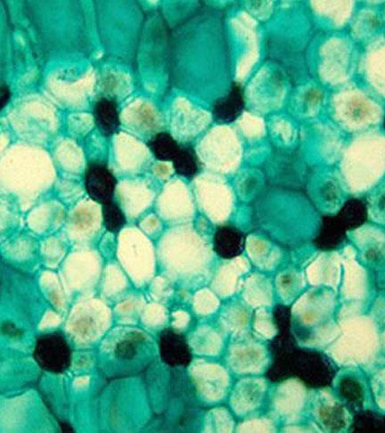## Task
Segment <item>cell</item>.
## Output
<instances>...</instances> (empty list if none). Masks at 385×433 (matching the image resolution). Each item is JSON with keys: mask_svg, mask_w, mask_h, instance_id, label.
<instances>
[{"mask_svg": "<svg viewBox=\"0 0 385 433\" xmlns=\"http://www.w3.org/2000/svg\"><path fill=\"white\" fill-rule=\"evenodd\" d=\"M144 337L139 333H128L125 338L117 343L115 347V356L122 360H132L136 356L137 347L143 342Z\"/></svg>", "mask_w": 385, "mask_h": 433, "instance_id": "8fae6325", "label": "cell"}, {"mask_svg": "<svg viewBox=\"0 0 385 433\" xmlns=\"http://www.w3.org/2000/svg\"><path fill=\"white\" fill-rule=\"evenodd\" d=\"M384 128H385V118H384Z\"/></svg>", "mask_w": 385, "mask_h": 433, "instance_id": "e0dca14e", "label": "cell"}, {"mask_svg": "<svg viewBox=\"0 0 385 433\" xmlns=\"http://www.w3.org/2000/svg\"><path fill=\"white\" fill-rule=\"evenodd\" d=\"M172 162L176 172L183 177H193L198 172V162L192 148H180Z\"/></svg>", "mask_w": 385, "mask_h": 433, "instance_id": "ba28073f", "label": "cell"}, {"mask_svg": "<svg viewBox=\"0 0 385 433\" xmlns=\"http://www.w3.org/2000/svg\"><path fill=\"white\" fill-rule=\"evenodd\" d=\"M95 124L104 137H111L120 127V116L115 101L101 98L95 103L93 109Z\"/></svg>", "mask_w": 385, "mask_h": 433, "instance_id": "3957f363", "label": "cell"}, {"mask_svg": "<svg viewBox=\"0 0 385 433\" xmlns=\"http://www.w3.org/2000/svg\"><path fill=\"white\" fill-rule=\"evenodd\" d=\"M1 330L5 336L11 337V338H21L23 336V331L19 329L16 325L9 323V322L2 325Z\"/></svg>", "mask_w": 385, "mask_h": 433, "instance_id": "7c38bea8", "label": "cell"}, {"mask_svg": "<svg viewBox=\"0 0 385 433\" xmlns=\"http://www.w3.org/2000/svg\"><path fill=\"white\" fill-rule=\"evenodd\" d=\"M161 351L163 360L170 365H186L190 360L189 352L184 339L172 331L163 334Z\"/></svg>", "mask_w": 385, "mask_h": 433, "instance_id": "277c9868", "label": "cell"}, {"mask_svg": "<svg viewBox=\"0 0 385 433\" xmlns=\"http://www.w3.org/2000/svg\"><path fill=\"white\" fill-rule=\"evenodd\" d=\"M76 218V224L78 225H86V224H89L91 222L92 217L86 216V214L82 215L80 216V214L78 215Z\"/></svg>", "mask_w": 385, "mask_h": 433, "instance_id": "5bb4252c", "label": "cell"}, {"mask_svg": "<svg viewBox=\"0 0 385 433\" xmlns=\"http://www.w3.org/2000/svg\"><path fill=\"white\" fill-rule=\"evenodd\" d=\"M345 233L346 229L337 216L325 217L323 225H322L319 240L323 246H336L343 240Z\"/></svg>", "mask_w": 385, "mask_h": 433, "instance_id": "52a82bcc", "label": "cell"}, {"mask_svg": "<svg viewBox=\"0 0 385 433\" xmlns=\"http://www.w3.org/2000/svg\"><path fill=\"white\" fill-rule=\"evenodd\" d=\"M242 107H243V97H242L241 89L240 86H235L229 97H226L223 102L217 103L215 106V113L218 117L231 121L235 118Z\"/></svg>", "mask_w": 385, "mask_h": 433, "instance_id": "9c48e42d", "label": "cell"}, {"mask_svg": "<svg viewBox=\"0 0 385 433\" xmlns=\"http://www.w3.org/2000/svg\"><path fill=\"white\" fill-rule=\"evenodd\" d=\"M61 427H62V431L64 432H73V428H71L70 425H68L67 423H62Z\"/></svg>", "mask_w": 385, "mask_h": 433, "instance_id": "9a60e30c", "label": "cell"}, {"mask_svg": "<svg viewBox=\"0 0 385 433\" xmlns=\"http://www.w3.org/2000/svg\"><path fill=\"white\" fill-rule=\"evenodd\" d=\"M102 207L104 226L110 232H120L127 222L126 216L120 206L112 201L102 205Z\"/></svg>", "mask_w": 385, "mask_h": 433, "instance_id": "30bf717a", "label": "cell"}, {"mask_svg": "<svg viewBox=\"0 0 385 433\" xmlns=\"http://www.w3.org/2000/svg\"><path fill=\"white\" fill-rule=\"evenodd\" d=\"M152 153L160 161H173L180 146L168 133H159L148 143Z\"/></svg>", "mask_w": 385, "mask_h": 433, "instance_id": "8992f818", "label": "cell"}, {"mask_svg": "<svg viewBox=\"0 0 385 433\" xmlns=\"http://www.w3.org/2000/svg\"><path fill=\"white\" fill-rule=\"evenodd\" d=\"M380 208L382 210L385 211V196L381 199Z\"/></svg>", "mask_w": 385, "mask_h": 433, "instance_id": "2e32d148", "label": "cell"}, {"mask_svg": "<svg viewBox=\"0 0 385 433\" xmlns=\"http://www.w3.org/2000/svg\"><path fill=\"white\" fill-rule=\"evenodd\" d=\"M368 208L360 199L349 200L337 215L346 230L360 228L368 220Z\"/></svg>", "mask_w": 385, "mask_h": 433, "instance_id": "5b68a950", "label": "cell"}, {"mask_svg": "<svg viewBox=\"0 0 385 433\" xmlns=\"http://www.w3.org/2000/svg\"><path fill=\"white\" fill-rule=\"evenodd\" d=\"M117 179L106 163L94 162L88 164L84 174L86 193L93 201L101 205L113 201Z\"/></svg>", "mask_w": 385, "mask_h": 433, "instance_id": "7a4b0ae2", "label": "cell"}, {"mask_svg": "<svg viewBox=\"0 0 385 433\" xmlns=\"http://www.w3.org/2000/svg\"><path fill=\"white\" fill-rule=\"evenodd\" d=\"M10 97V89H9L8 86L3 85L1 89H0V106H1V109L4 108V106L8 103Z\"/></svg>", "mask_w": 385, "mask_h": 433, "instance_id": "4fadbf2b", "label": "cell"}, {"mask_svg": "<svg viewBox=\"0 0 385 433\" xmlns=\"http://www.w3.org/2000/svg\"><path fill=\"white\" fill-rule=\"evenodd\" d=\"M34 358L45 371L62 374L71 366V349L62 333L55 331L38 337Z\"/></svg>", "mask_w": 385, "mask_h": 433, "instance_id": "6da1fadb", "label": "cell"}]
</instances>
